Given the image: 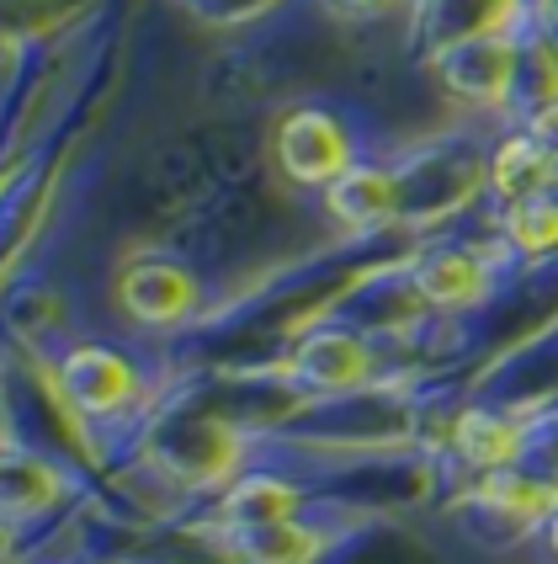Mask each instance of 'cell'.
<instances>
[{
  "mask_svg": "<svg viewBox=\"0 0 558 564\" xmlns=\"http://www.w3.org/2000/svg\"><path fill=\"white\" fill-rule=\"evenodd\" d=\"M458 453H463L468 464H479V469H511L516 453H522V437L495 410H463V421H458Z\"/></svg>",
  "mask_w": 558,
  "mask_h": 564,
  "instance_id": "6",
  "label": "cell"
},
{
  "mask_svg": "<svg viewBox=\"0 0 558 564\" xmlns=\"http://www.w3.org/2000/svg\"><path fill=\"white\" fill-rule=\"evenodd\" d=\"M554 543H558V517H554Z\"/></svg>",
  "mask_w": 558,
  "mask_h": 564,
  "instance_id": "9",
  "label": "cell"
},
{
  "mask_svg": "<svg viewBox=\"0 0 558 564\" xmlns=\"http://www.w3.org/2000/svg\"><path fill=\"white\" fill-rule=\"evenodd\" d=\"M548 171H554V155L532 139V133H516L495 150V192L505 203H527V197H543L548 187Z\"/></svg>",
  "mask_w": 558,
  "mask_h": 564,
  "instance_id": "5",
  "label": "cell"
},
{
  "mask_svg": "<svg viewBox=\"0 0 558 564\" xmlns=\"http://www.w3.org/2000/svg\"><path fill=\"white\" fill-rule=\"evenodd\" d=\"M192 299H197V288L186 278L182 267H160V261H144V267H133L123 282V304L128 314H139V319H176V314L192 310Z\"/></svg>",
  "mask_w": 558,
  "mask_h": 564,
  "instance_id": "2",
  "label": "cell"
},
{
  "mask_svg": "<svg viewBox=\"0 0 558 564\" xmlns=\"http://www.w3.org/2000/svg\"><path fill=\"white\" fill-rule=\"evenodd\" d=\"M415 282H420V293L441 304V310H452V304H468V299H479L484 293V261L473 251H458V246H447V251H431L420 267H415Z\"/></svg>",
  "mask_w": 558,
  "mask_h": 564,
  "instance_id": "3",
  "label": "cell"
},
{
  "mask_svg": "<svg viewBox=\"0 0 558 564\" xmlns=\"http://www.w3.org/2000/svg\"><path fill=\"white\" fill-rule=\"evenodd\" d=\"M282 165L298 182H336L351 171V144L330 112H293L282 123Z\"/></svg>",
  "mask_w": 558,
  "mask_h": 564,
  "instance_id": "1",
  "label": "cell"
},
{
  "mask_svg": "<svg viewBox=\"0 0 558 564\" xmlns=\"http://www.w3.org/2000/svg\"><path fill=\"white\" fill-rule=\"evenodd\" d=\"M511 240L516 246H527V251H554L558 246V197H527V203H516V214H511Z\"/></svg>",
  "mask_w": 558,
  "mask_h": 564,
  "instance_id": "8",
  "label": "cell"
},
{
  "mask_svg": "<svg viewBox=\"0 0 558 564\" xmlns=\"http://www.w3.org/2000/svg\"><path fill=\"white\" fill-rule=\"evenodd\" d=\"M368 368V346L357 341V336H319V341L304 351V373L319 378V383H351V378H362Z\"/></svg>",
  "mask_w": 558,
  "mask_h": 564,
  "instance_id": "7",
  "label": "cell"
},
{
  "mask_svg": "<svg viewBox=\"0 0 558 564\" xmlns=\"http://www.w3.org/2000/svg\"><path fill=\"white\" fill-rule=\"evenodd\" d=\"M400 208V192L383 171H368V165H351L346 176L330 182V214L341 224H383L389 214Z\"/></svg>",
  "mask_w": 558,
  "mask_h": 564,
  "instance_id": "4",
  "label": "cell"
}]
</instances>
